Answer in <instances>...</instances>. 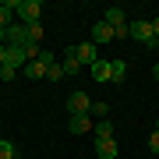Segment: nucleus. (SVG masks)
Instances as JSON below:
<instances>
[{
    "instance_id": "obj_1",
    "label": "nucleus",
    "mask_w": 159,
    "mask_h": 159,
    "mask_svg": "<svg viewBox=\"0 0 159 159\" xmlns=\"http://www.w3.org/2000/svg\"><path fill=\"white\" fill-rule=\"evenodd\" d=\"M11 11H14V21L35 25L43 18V4H39V0H11Z\"/></svg>"
},
{
    "instance_id": "obj_2",
    "label": "nucleus",
    "mask_w": 159,
    "mask_h": 159,
    "mask_svg": "<svg viewBox=\"0 0 159 159\" xmlns=\"http://www.w3.org/2000/svg\"><path fill=\"white\" fill-rule=\"evenodd\" d=\"M131 25V39H138L142 46H156V32H152V21H145V18H134V21H127Z\"/></svg>"
},
{
    "instance_id": "obj_3",
    "label": "nucleus",
    "mask_w": 159,
    "mask_h": 159,
    "mask_svg": "<svg viewBox=\"0 0 159 159\" xmlns=\"http://www.w3.org/2000/svg\"><path fill=\"white\" fill-rule=\"evenodd\" d=\"M89 110H92V99L85 96V92H71V96H67V113H71V117L89 113Z\"/></svg>"
},
{
    "instance_id": "obj_4",
    "label": "nucleus",
    "mask_w": 159,
    "mask_h": 159,
    "mask_svg": "<svg viewBox=\"0 0 159 159\" xmlns=\"http://www.w3.org/2000/svg\"><path fill=\"white\" fill-rule=\"evenodd\" d=\"M7 46H29V25H21V21H14L11 29H7Z\"/></svg>"
},
{
    "instance_id": "obj_5",
    "label": "nucleus",
    "mask_w": 159,
    "mask_h": 159,
    "mask_svg": "<svg viewBox=\"0 0 159 159\" xmlns=\"http://www.w3.org/2000/svg\"><path fill=\"white\" fill-rule=\"evenodd\" d=\"M117 39V29H113V25H106V21H96V25H92V43H113Z\"/></svg>"
},
{
    "instance_id": "obj_6",
    "label": "nucleus",
    "mask_w": 159,
    "mask_h": 159,
    "mask_svg": "<svg viewBox=\"0 0 159 159\" xmlns=\"http://www.w3.org/2000/svg\"><path fill=\"white\" fill-rule=\"evenodd\" d=\"M74 57H78L81 64H89V67H92V64L99 60V53H96V43H92V39H85V43H78V46H74Z\"/></svg>"
},
{
    "instance_id": "obj_7",
    "label": "nucleus",
    "mask_w": 159,
    "mask_h": 159,
    "mask_svg": "<svg viewBox=\"0 0 159 159\" xmlns=\"http://www.w3.org/2000/svg\"><path fill=\"white\" fill-rule=\"evenodd\" d=\"M92 127H96V120H92L89 113H78V117H71V134H89Z\"/></svg>"
},
{
    "instance_id": "obj_8",
    "label": "nucleus",
    "mask_w": 159,
    "mask_h": 159,
    "mask_svg": "<svg viewBox=\"0 0 159 159\" xmlns=\"http://www.w3.org/2000/svg\"><path fill=\"white\" fill-rule=\"evenodd\" d=\"M25 64H29V57H25V50L21 46H7V67H25Z\"/></svg>"
},
{
    "instance_id": "obj_9",
    "label": "nucleus",
    "mask_w": 159,
    "mask_h": 159,
    "mask_svg": "<svg viewBox=\"0 0 159 159\" xmlns=\"http://www.w3.org/2000/svg\"><path fill=\"white\" fill-rule=\"evenodd\" d=\"M102 21H106V25H113V29H120V25H127V14H124V7H106Z\"/></svg>"
},
{
    "instance_id": "obj_10",
    "label": "nucleus",
    "mask_w": 159,
    "mask_h": 159,
    "mask_svg": "<svg viewBox=\"0 0 159 159\" xmlns=\"http://www.w3.org/2000/svg\"><path fill=\"white\" fill-rule=\"evenodd\" d=\"M92 78H96L99 85L113 78V67H110V60H96V64H92Z\"/></svg>"
},
{
    "instance_id": "obj_11",
    "label": "nucleus",
    "mask_w": 159,
    "mask_h": 159,
    "mask_svg": "<svg viewBox=\"0 0 159 159\" xmlns=\"http://www.w3.org/2000/svg\"><path fill=\"white\" fill-rule=\"evenodd\" d=\"M60 67H64V74H78L81 67H85V64H81L78 57H74V46H71L67 53H64V60H60Z\"/></svg>"
},
{
    "instance_id": "obj_12",
    "label": "nucleus",
    "mask_w": 159,
    "mask_h": 159,
    "mask_svg": "<svg viewBox=\"0 0 159 159\" xmlns=\"http://www.w3.org/2000/svg\"><path fill=\"white\" fill-rule=\"evenodd\" d=\"M96 152H99V159H117V138H106V142H96Z\"/></svg>"
},
{
    "instance_id": "obj_13",
    "label": "nucleus",
    "mask_w": 159,
    "mask_h": 159,
    "mask_svg": "<svg viewBox=\"0 0 159 159\" xmlns=\"http://www.w3.org/2000/svg\"><path fill=\"white\" fill-rule=\"evenodd\" d=\"M92 134H96V142H106V138H113V124H110V120H96Z\"/></svg>"
},
{
    "instance_id": "obj_14",
    "label": "nucleus",
    "mask_w": 159,
    "mask_h": 159,
    "mask_svg": "<svg viewBox=\"0 0 159 159\" xmlns=\"http://www.w3.org/2000/svg\"><path fill=\"white\" fill-rule=\"evenodd\" d=\"M25 78H32V81L46 78V64H39V60H29V64H25Z\"/></svg>"
},
{
    "instance_id": "obj_15",
    "label": "nucleus",
    "mask_w": 159,
    "mask_h": 159,
    "mask_svg": "<svg viewBox=\"0 0 159 159\" xmlns=\"http://www.w3.org/2000/svg\"><path fill=\"white\" fill-rule=\"evenodd\" d=\"M110 67H113V78H110V81H117V85H120V81L127 78V60H110Z\"/></svg>"
},
{
    "instance_id": "obj_16",
    "label": "nucleus",
    "mask_w": 159,
    "mask_h": 159,
    "mask_svg": "<svg viewBox=\"0 0 159 159\" xmlns=\"http://www.w3.org/2000/svg\"><path fill=\"white\" fill-rule=\"evenodd\" d=\"M106 113H110L106 102H92V110H89V117H96V120H106Z\"/></svg>"
},
{
    "instance_id": "obj_17",
    "label": "nucleus",
    "mask_w": 159,
    "mask_h": 159,
    "mask_svg": "<svg viewBox=\"0 0 159 159\" xmlns=\"http://www.w3.org/2000/svg\"><path fill=\"white\" fill-rule=\"evenodd\" d=\"M64 78V67H60V60L53 64V67H46V81H60Z\"/></svg>"
},
{
    "instance_id": "obj_18",
    "label": "nucleus",
    "mask_w": 159,
    "mask_h": 159,
    "mask_svg": "<svg viewBox=\"0 0 159 159\" xmlns=\"http://www.w3.org/2000/svg\"><path fill=\"white\" fill-rule=\"evenodd\" d=\"M39 39H43V21H35V25H29V43L39 46Z\"/></svg>"
},
{
    "instance_id": "obj_19",
    "label": "nucleus",
    "mask_w": 159,
    "mask_h": 159,
    "mask_svg": "<svg viewBox=\"0 0 159 159\" xmlns=\"http://www.w3.org/2000/svg\"><path fill=\"white\" fill-rule=\"evenodd\" d=\"M14 156H18V152H14V145L0 138V159H14Z\"/></svg>"
},
{
    "instance_id": "obj_20",
    "label": "nucleus",
    "mask_w": 159,
    "mask_h": 159,
    "mask_svg": "<svg viewBox=\"0 0 159 159\" xmlns=\"http://www.w3.org/2000/svg\"><path fill=\"white\" fill-rule=\"evenodd\" d=\"M14 74H18V71H14V67H7V64H4V67H0V81H11Z\"/></svg>"
},
{
    "instance_id": "obj_21",
    "label": "nucleus",
    "mask_w": 159,
    "mask_h": 159,
    "mask_svg": "<svg viewBox=\"0 0 159 159\" xmlns=\"http://www.w3.org/2000/svg\"><path fill=\"white\" fill-rule=\"evenodd\" d=\"M148 148H152V152H159V131H152V138H148Z\"/></svg>"
},
{
    "instance_id": "obj_22",
    "label": "nucleus",
    "mask_w": 159,
    "mask_h": 159,
    "mask_svg": "<svg viewBox=\"0 0 159 159\" xmlns=\"http://www.w3.org/2000/svg\"><path fill=\"white\" fill-rule=\"evenodd\" d=\"M0 46H7V29H0Z\"/></svg>"
},
{
    "instance_id": "obj_23",
    "label": "nucleus",
    "mask_w": 159,
    "mask_h": 159,
    "mask_svg": "<svg viewBox=\"0 0 159 159\" xmlns=\"http://www.w3.org/2000/svg\"><path fill=\"white\" fill-rule=\"evenodd\" d=\"M152 32H156V39H159V18H152Z\"/></svg>"
},
{
    "instance_id": "obj_24",
    "label": "nucleus",
    "mask_w": 159,
    "mask_h": 159,
    "mask_svg": "<svg viewBox=\"0 0 159 159\" xmlns=\"http://www.w3.org/2000/svg\"><path fill=\"white\" fill-rule=\"evenodd\" d=\"M152 74H156V81H159V64H156V67H152Z\"/></svg>"
},
{
    "instance_id": "obj_25",
    "label": "nucleus",
    "mask_w": 159,
    "mask_h": 159,
    "mask_svg": "<svg viewBox=\"0 0 159 159\" xmlns=\"http://www.w3.org/2000/svg\"><path fill=\"white\" fill-rule=\"evenodd\" d=\"M156 131H159V120H156Z\"/></svg>"
}]
</instances>
